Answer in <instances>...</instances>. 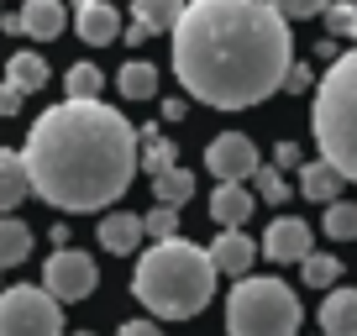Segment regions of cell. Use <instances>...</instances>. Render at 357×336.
<instances>
[{"mask_svg": "<svg viewBox=\"0 0 357 336\" xmlns=\"http://www.w3.org/2000/svg\"><path fill=\"white\" fill-rule=\"evenodd\" d=\"M294 32L263 0H184L174 22V74L211 111H247L284 90Z\"/></svg>", "mask_w": 357, "mask_h": 336, "instance_id": "obj_1", "label": "cell"}, {"mask_svg": "<svg viewBox=\"0 0 357 336\" xmlns=\"http://www.w3.org/2000/svg\"><path fill=\"white\" fill-rule=\"evenodd\" d=\"M22 168L53 211H105L137 179V126L100 100H58L32 121Z\"/></svg>", "mask_w": 357, "mask_h": 336, "instance_id": "obj_2", "label": "cell"}, {"mask_svg": "<svg viewBox=\"0 0 357 336\" xmlns=\"http://www.w3.org/2000/svg\"><path fill=\"white\" fill-rule=\"evenodd\" d=\"M132 294L158 321H190V315H200L211 305L215 268L205 258V247L184 242V236H168V242H153L147 252H137Z\"/></svg>", "mask_w": 357, "mask_h": 336, "instance_id": "obj_3", "label": "cell"}, {"mask_svg": "<svg viewBox=\"0 0 357 336\" xmlns=\"http://www.w3.org/2000/svg\"><path fill=\"white\" fill-rule=\"evenodd\" d=\"M310 137L321 147V163L336 168L342 184H357V47L336 53L321 84H315Z\"/></svg>", "mask_w": 357, "mask_h": 336, "instance_id": "obj_4", "label": "cell"}, {"mask_svg": "<svg viewBox=\"0 0 357 336\" xmlns=\"http://www.w3.org/2000/svg\"><path fill=\"white\" fill-rule=\"evenodd\" d=\"M305 305L284 279H236V289L226 294V331L231 336H300Z\"/></svg>", "mask_w": 357, "mask_h": 336, "instance_id": "obj_5", "label": "cell"}, {"mask_svg": "<svg viewBox=\"0 0 357 336\" xmlns=\"http://www.w3.org/2000/svg\"><path fill=\"white\" fill-rule=\"evenodd\" d=\"M0 336H63V310L37 284L0 289Z\"/></svg>", "mask_w": 357, "mask_h": 336, "instance_id": "obj_6", "label": "cell"}, {"mask_svg": "<svg viewBox=\"0 0 357 336\" xmlns=\"http://www.w3.org/2000/svg\"><path fill=\"white\" fill-rule=\"evenodd\" d=\"M95 284H100V268H95V258L89 252H79L74 242L58 247L53 258H47L43 268V294L58 305H74V300H89L95 294Z\"/></svg>", "mask_w": 357, "mask_h": 336, "instance_id": "obj_7", "label": "cell"}, {"mask_svg": "<svg viewBox=\"0 0 357 336\" xmlns=\"http://www.w3.org/2000/svg\"><path fill=\"white\" fill-rule=\"evenodd\" d=\"M205 168L215 174V184H247L263 168V158H257V142L242 132H221L211 147H205Z\"/></svg>", "mask_w": 357, "mask_h": 336, "instance_id": "obj_8", "label": "cell"}, {"mask_svg": "<svg viewBox=\"0 0 357 336\" xmlns=\"http://www.w3.org/2000/svg\"><path fill=\"white\" fill-rule=\"evenodd\" d=\"M305 252H310V226L300 215H279L257 242V258H273V263H300Z\"/></svg>", "mask_w": 357, "mask_h": 336, "instance_id": "obj_9", "label": "cell"}, {"mask_svg": "<svg viewBox=\"0 0 357 336\" xmlns=\"http://www.w3.org/2000/svg\"><path fill=\"white\" fill-rule=\"evenodd\" d=\"M74 32L84 37L89 47H111V43H121V16H116L111 0H79L74 6Z\"/></svg>", "mask_w": 357, "mask_h": 336, "instance_id": "obj_10", "label": "cell"}, {"mask_svg": "<svg viewBox=\"0 0 357 336\" xmlns=\"http://www.w3.org/2000/svg\"><path fill=\"white\" fill-rule=\"evenodd\" d=\"M205 258H211L215 273H231V279H247L257 263V242L247 231H221L211 247H205Z\"/></svg>", "mask_w": 357, "mask_h": 336, "instance_id": "obj_11", "label": "cell"}, {"mask_svg": "<svg viewBox=\"0 0 357 336\" xmlns=\"http://www.w3.org/2000/svg\"><path fill=\"white\" fill-rule=\"evenodd\" d=\"M257 211V200H252V190L247 184H215V194H211V215H215V226L221 231H242V221Z\"/></svg>", "mask_w": 357, "mask_h": 336, "instance_id": "obj_12", "label": "cell"}, {"mask_svg": "<svg viewBox=\"0 0 357 336\" xmlns=\"http://www.w3.org/2000/svg\"><path fill=\"white\" fill-rule=\"evenodd\" d=\"M16 22H22L26 37H37V43H53V37L68 26V11H63V0H26L22 11H16Z\"/></svg>", "mask_w": 357, "mask_h": 336, "instance_id": "obj_13", "label": "cell"}, {"mask_svg": "<svg viewBox=\"0 0 357 336\" xmlns=\"http://www.w3.org/2000/svg\"><path fill=\"white\" fill-rule=\"evenodd\" d=\"M100 247L111 252V258H121V252H137V247H142V215L111 211V215L100 221Z\"/></svg>", "mask_w": 357, "mask_h": 336, "instance_id": "obj_14", "label": "cell"}, {"mask_svg": "<svg viewBox=\"0 0 357 336\" xmlns=\"http://www.w3.org/2000/svg\"><path fill=\"white\" fill-rule=\"evenodd\" d=\"M321 331L326 336H357V289H331V294H326Z\"/></svg>", "mask_w": 357, "mask_h": 336, "instance_id": "obj_15", "label": "cell"}, {"mask_svg": "<svg viewBox=\"0 0 357 336\" xmlns=\"http://www.w3.org/2000/svg\"><path fill=\"white\" fill-rule=\"evenodd\" d=\"M6 84H11L16 95H37L47 84V58L43 53H11V63H6Z\"/></svg>", "mask_w": 357, "mask_h": 336, "instance_id": "obj_16", "label": "cell"}, {"mask_svg": "<svg viewBox=\"0 0 357 336\" xmlns=\"http://www.w3.org/2000/svg\"><path fill=\"white\" fill-rule=\"evenodd\" d=\"M26 168H22V153H11V147H0V215L16 211V205L26 200Z\"/></svg>", "mask_w": 357, "mask_h": 336, "instance_id": "obj_17", "label": "cell"}, {"mask_svg": "<svg viewBox=\"0 0 357 336\" xmlns=\"http://www.w3.org/2000/svg\"><path fill=\"white\" fill-rule=\"evenodd\" d=\"M300 194H305V200L336 205V200H342V174H336V168H326L321 158H315V163H300Z\"/></svg>", "mask_w": 357, "mask_h": 336, "instance_id": "obj_18", "label": "cell"}, {"mask_svg": "<svg viewBox=\"0 0 357 336\" xmlns=\"http://www.w3.org/2000/svg\"><path fill=\"white\" fill-rule=\"evenodd\" d=\"M153 194H158V205H168V211H178L184 200H195V168H163L153 179Z\"/></svg>", "mask_w": 357, "mask_h": 336, "instance_id": "obj_19", "label": "cell"}, {"mask_svg": "<svg viewBox=\"0 0 357 336\" xmlns=\"http://www.w3.org/2000/svg\"><path fill=\"white\" fill-rule=\"evenodd\" d=\"M32 252V226L16 221V215H0V268H16Z\"/></svg>", "mask_w": 357, "mask_h": 336, "instance_id": "obj_20", "label": "cell"}, {"mask_svg": "<svg viewBox=\"0 0 357 336\" xmlns=\"http://www.w3.org/2000/svg\"><path fill=\"white\" fill-rule=\"evenodd\" d=\"M132 11H137V26L153 37V32H174V22L184 16V0H132Z\"/></svg>", "mask_w": 357, "mask_h": 336, "instance_id": "obj_21", "label": "cell"}, {"mask_svg": "<svg viewBox=\"0 0 357 336\" xmlns=\"http://www.w3.org/2000/svg\"><path fill=\"white\" fill-rule=\"evenodd\" d=\"M116 90H121L126 100H153L158 95V68L142 63V58H132V63H121V74H116Z\"/></svg>", "mask_w": 357, "mask_h": 336, "instance_id": "obj_22", "label": "cell"}, {"mask_svg": "<svg viewBox=\"0 0 357 336\" xmlns=\"http://www.w3.org/2000/svg\"><path fill=\"white\" fill-rule=\"evenodd\" d=\"M137 163L147 168V174H163V168H174L178 163V153H174V142H163V137H153V126L147 132H137Z\"/></svg>", "mask_w": 357, "mask_h": 336, "instance_id": "obj_23", "label": "cell"}, {"mask_svg": "<svg viewBox=\"0 0 357 336\" xmlns=\"http://www.w3.org/2000/svg\"><path fill=\"white\" fill-rule=\"evenodd\" d=\"M300 273L310 289H331L336 279H342V258H331V252H305L300 258Z\"/></svg>", "mask_w": 357, "mask_h": 336, "instance_id": "obj_24", "label": "cell"}, {"mask_svg": "<svg viewBox=\"0 0 357 336\" xmlns=\"http://www.w3.org/2000/svg\"><path fill=\"white\" fill-rule=\"evenodd\" d=\"M68 100H100V84H105V74L95 63H74L68 68Z\"/></svg>", "mask_w": 357, "mask_h": 336, "instance_id": "obj_25", "label": "cell"}, {"mask_svg": "<svg viewBox=\"0 0 357 336\" xmlns=\"http://www.w3.org/2000/svg\"><path fill=\"white\" fill-rule=\"evenodd\" d=\"M326 236H331V242H352L357 236V205L352 200H336L331 211H326Z\"/></svg>", "mask_w": 357, "mask_h": 336, "instance_id": "obj_26", "label": "cell"}, {"mask_svg": "<svg viewBox=\"0 0 357 336\" xmlns=\"http://www.w3.org/2000/svg\"><path fill=\"white\" fill-rule=\"evenodd\" d=\"M321 16H326V32H331V37H357V6H347V0H331Z\"/></svg>", "mask_w": 357, "mask_h": 336, "instance_id": "obj_27", "label": "cell"}, {"mask_svg": "<svg viewBox=\"0 0 357 336\" xmlns=\"http://www.w3.org/2000/svg\"><path fill=\"white\" fill-rule=\"evenodd\" d=\"M252 179H257V194H252V200H268V205H284V200H289V184H284L279 168H257Z\"/></svg>", "mask_w": 357, "mask_h": 336, "instance_id": "obj_28", "label": "cell"}, {"mask_svg": "<svg viewBox=\"0 0 357 336\" xmlns=\"http://www.w3.org/2000/svg\"><path fill=\"white\" fill-rule=\"evenodd\" d=\"M153 231V242H168V236H178V211H168V205H158V211L142 215V236Z\"/></svg>", "mask_w": 357, "mask_h": 336, "instance_id": "obj_29", "label": "cell"}, {"mask_svg": "<svg viewBox=\"0 0 357 336\" xmlns=\"http://www.w3.org/2000/svg\"><path fill=\"white\" fill-rule=\"evenodd\" d=\"M268 11H279L284 22H305V16H321L331 0H263Z\"/></svg>", "mask_w": 357, "mask_h": 336, "instance_id": "obj_30", "label": "cell"}, {"mask_svg": "<svg viewBox=\"0 0 357 336\" xmlns=\"http://www.w3.org/2000/svg\"><path fill=\"white\" fill-rule=\"evenodd\" d=\"M284 90H289V95H310V90H315V68H310V63H289Z\"/></svg>", "mask_w": 357, "mask_h": 336, "instance_id": "obj_31", "label": "cell"}, {"mask_svg": "<svg viewBox=\"0 0 357 336\" xmlns=\"http://www.w3.org/2000/svg\"><path fill=\"white\" fill-rule=\"evenodd\" d=\"M273 168H279V174H284V168H300V147L279 142V147H273Z\"/></svg>", "mask_w": 357, "mask_h": 336, "instance_id": "obj_32", "label": "cell"}, {"mask_svg": "<svg viewBox=\"0 0 357 336\" xmlns=\"http://www.w3.org/2000/svg\"><path fill=\"white\" fill-rule=\"evenodd\" d=\"M116 336H163V326H158V321H126Z\"/></svg>", "mask_w": 357, "mask_h": 336, "instance_id": "obj_33", "label": "cell"}, {"mask_svg": "<svg viewBox=\"0 0 357 336\" xmlns=\"http://www.w3.org/2000/svg\"><path fill=\"white\" fill-rule=\"evenodd\" d=\"M16 111H22V95L11 84H0V116H16Z\"/></svg>", "mask_w": 357, "mask_h": 336, "instance_id": "obj_34", "label": "cell"}, {"mask_svg": "<svg viewBox=\"0 0 357 336\" xmlns=\"http://www.w3.org/2000/svg\"><path fill=\"white\" fill-rule=\"evenodd\" d=\"M121 43H132V47H142V43H147V32H142V26H137V22H132V26H126V32H121Z\"/></svg>", "mask_w": 357, "mask_h": 336, "instance_id": "obj_35", "label": "cell"}, {"mask_svg": "<svg viewBox=\"0 0 357 336\" xmlns=\"http://www.w3.org/2000/svg\"><path fill=\"white\" fill-rule=\"evenodd\" d=\"M163 116L168 121H184V100H163Z\"/></svg>", "mask_w": 357, "mask_h": 336, "instance_id": "obj_36", "label": "cell"}, {"mask_svg": "<svg viewBox=\"0 0 357 336\" xmlns=\"http://www.w3.org/2000/svg\"><path fill=\"white\" fill-rule=\"evenodd\" d=\"M74 336H89V331H74Z\"/></svg>", "mask_w": 357, "mask_h": 336, "instance_id": "obj_37", "label": "cell"}, {"mask_svg": "<svg viewBox=\"0 0 357 336\" xmlns=\"http://www.w3.org/2000/svg\"><path fill=\"white\" fill-rule=\"evenodd\" d=\"M347 6H357V0H347Z\"/></svg>", "mask_w": 357, "mask_h": 336, "instance_id": "obj_38", "label": "cell"}]
</instances>
